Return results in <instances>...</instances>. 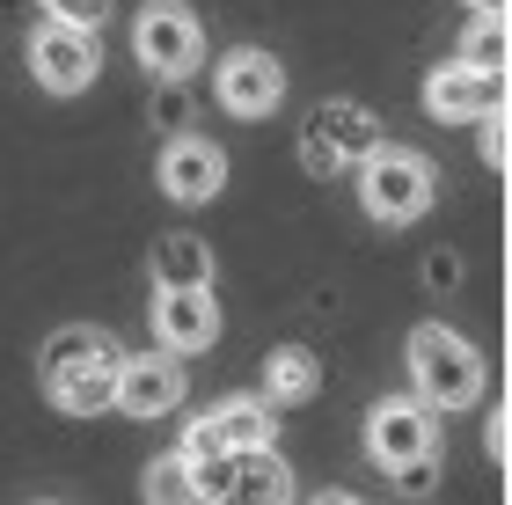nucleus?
I'll return each instance as SVG.
<instances>
[{"mask_svg":"<svg viewBox=\"0 0 512 505\" xmlns=\"http://www.w3.org/2000/svg\"><path fill=\"white\" fill-rule=\"evenodd\" d=\"M403 366H410V396H425L432 410H476L483 403V352L461 330L447 323H417L403 344Z\"/></svg>","mask_w":512,"mask_h":505,"instance_id":"nucleus-1","label":"nucleus"},{"mask_svg":"<svg viewBox=\"0 0 512 505\" xmlns=\"http://www.w3.org/2000/svg\"><path fill=\"white\" fill-rule=\"evenodd\" d=\"M352 183H359V213L374 227H410V220H425L432 198H439V169L417 147H395V140H381L366 154L352 169Z\"/></svg>","mask_w":512,"mask_h":505,"instance_id":"nucleus-2","label":"nucleus"},{"mask_svg":"<svg viewBox=\"0 0 512 505\" xmlns=\"http://www.w3.org/2000/svg\"><path fill=\"white\" fill-rule=\"evenodd\" d=\"M366 454L395 484H425L439 462V410L425 396H381L366 410Z\"/></svg>","mask_w":512,"mask_h":505,"instance_id":"nucleus-3","label":"nucleus"},{"mask_svg":"<svg viewBox=\"0 0 512 505\" xmlns=\"http://www.w3.org/2000/svg\"><path fill=\"white\" fill-rule=\"evenodd\" d=\"M132 59L147 66L154 81H191L205 66V22L183 8V0H147L132 15Z\"/></svg>","mask_w":512,"mask_h":505,"instance_id":"nucleus-4","label":"nucleus"},{"mask_svg":"<svg viewBox=\"0 0 512 505\" xmlns=\"http://www.w3.org/2000/svg\"><path fill=\"white\" fill-rule=\"evenodd\" d=\"M22 59H30V81L44 88V96H88L103 74V44L96 30H66V22H44L22 37Z\"/></svg>","mask_w":512,"mask_h":505,"instance_id":"nucleus-5","label":"nucleus"},{"mask_svg":"<svg viewBox=\"0 0 512 505\" xmlns=\"http://www.w3.org/2000/svg\"><path fill=\"white\" fill-rule=\"evenodd\" d=\"M213 103L227 110V118H271L278 103H286V66H278L264 44H235V52H220L213 59Z\"/></svg>","mask_w":512,"mask_h":505,"instance_id":"nucleus-6","label":"nucleus"},{"mask_svg":"<svg viewBox=\"0 0 512 505\" xmlns=\"http://www.w3.org/2000/svg\"><path fill=\"white\" fill-rule=\"evenodd\" d=\"M154 183H161V198H169V205H213L227 191L220 140H205V132H176V140L161 147V162H154Z\"/></svg>","mask_w":512,"mask_h":505,"instance_id":"nucleus-7","label":"nucleus"},{"mask_svg":"<svg viewBox=\"0 0 512 505\" xmlns=\"http://www.w3.org/2000/svg\"><path fill=\"white\" fill-rule=\"evenodd\" d=\"M183 396H191V374H183V359L176 352H132L118 366V410L139 425H154V418H176Z\"/></svg>","mask_w":512,"mask_h":505,"instance_id":"nucleus-8","label":"nucleus"},{"mask_svg":"<svg viewBox=\"0 0 512 505\" xmlns=\"http://www.w3.org/2000/svg\"><path fill=\"white\" fill-rule=\"evenodd\" d=\"M374 147H381V132H374V118H366L359 103H322L308 140H300V162L315 176H337V169H359Z\"/></svg>","mask_w":512,"mask_h":505,"instance_id":"nucleus-9","label":"nucleus"},{"mask_svg":"<svg viewBox=\"0 0 512 505\" xmlns=\"http://www.w3.org/2000/svg\"><path fill=\"white\" fill-rule=\"evenodd\" d=\"M425 110L439 125H483L505 110V74H469L461 59H447L425 74Z\"/></svg>","mask_w":512,"mask_h":505,"instance_id":"nucleus-10","label":"nucleus"},{"mask_svg":"<svg viewBox=\"0 0 512 505\" xmlns=\"http://www.w3.org/2000/svg\"><path fill=\"white\" fill-rule=\"evenodd\" d=\"M147 323H154L161 352L191 359V352H213V344H220V301H213V286H198V293H154Z\"/></svg>","mask_w":512,"mask_h":505,"instance_id":"nucleus-11","label":"nucleus"},{"mask_svg":"<svg viewBox=\"0 0 512 505\" xmlns=\"http://www.w3.org/2000/svg\"><path fill=\"white\" fill-rule=\"evenodd\" d=\"M118 366L125 359H59V366H44V403L66 410V418H103V410H118Z\"/></svg>","mask_w":512,"mask_h":505,"instance_id":"nucleus-12","label":"nucleus"},{"mask_svg":"<svg viewBox=\"0 0 512 505\" xmlns=\"http://www.w3.org/2000/svg\"><path fill=\"white\" fill-rule=\"evenodd\" d=\"M205 418H213L227 454H271L278 447V403L264 388H256V396H227L220 410H205Z\"/></svg>","mask_w":512,"mask_h":505,"instance_id":"nucleus-13","label":"nucleus"},{"mask_svg":"<svg viewBox=\"0 0 512 505\" xmlns=\"http://www.w3.org/2000/svg\"><path fill=\"white\" fill-rule=\"evenodd\" d=\"M147 271H154V293H198V286H213V249L198 235H161Z\"/></svg>","mask_w":512,"mask_h":505,"instance_id":"nucleus-14","label":"nucleus"},{"mask_svg":"<svg viewBox=\"0 0 512 505\" xmlns=\"http://www.w3.org/2000/svg\"><path fill=\"white\" fill-rule=\"evenodd\" d=\"M220 505H293V469L271 454H235V476H227Z\"/></svg>","mask_w":512,"mask_h":505,"instance_id":"nucleus-15","label":"nucleus"},{"mask_svg":"<svg viewBox=\"0 0 512 505\" xmlns=\"http://www.w3.org/2000/svg\"><path fill=\"white\" fill-rule=\"evenodd\" d=\"M315 388H322V359L308 352V344H278V352L264 359V396H271L278 410L315 403Z\"/></svg>","mask_w":512,"mask_h":505,"instance_id":"nucleus-16","label":"nucleus"},{"mask_svg":"<svg viewBox=\"0 0 512 505\" xmlns=\"http://www.w3.org/2000/svg\"><path fill=\"white\" fill-rule=\"evenodd\" d=\"M461 66H469V74H505L512 66V22L505 15H469V30H461Z\"/></svg>","mask_w":512,"mask_h":505,"instance_id":"nucleus-17","label":"nucleus"},{"mask_svg":"<svg viewBox=\"0 0 512 505\" xmlns=\"http://www.w3.org/2000/svg\"><path fill=\"white\" fill-rule=\"evenodd\" d=\"M139 498H147V505H205V491H198V469L183 462L176 447L147 462V484H139Z\"/></svg>","mask_w":512,"mask_h":505,"instance_id":"nucleus-18","label":"nucleus"},{"mask_svg":"<svg viewBox=\"0 0 512 505\" xmlns=\"http://www.w3.org/2000/svg\"><path fill=\"white\" fill-rule=\"evenodd\" d=\"M118 352L125 344L110 330H96V323H66V330L44 337V366H59V359H118Z\"/></svg>","mask_w":512,"mask_h":505,"instance_id":"nucleus-19","label":"nucleus"},{"mask_svg":"<svg viewBox=\"0 0 512 505\" xmlns=\"http://www.w3.org/2000/svg\"><path fill=\"white\" fill-rule=\"evenodd\" d=\"M44 22H66V30H103L110 22V0H37Z\"/></svg>","mask_w":512,"mask_h":505,"instance_id":"nucleus-20","label":"nucleus"},{"mask_svg":"<svg viewBox=\"0 0 512 505\" xmlns=\"http://www.w3.org/2000/svg\"><path fill=\"white\" fill-rule=\"evenodd\" d=\"M483 162H491V169L512 162V118H505V110H498V118H483Z\"/></svg>","mask_w":512,"mask_h":505,"instance_id":"nucleus-21","label":"nucleus"},{"mask_svg":"<svg viewBox=\"0 0 512 505\" xmlns=\"http://www.w3.org/2000/svg\"><path fill=\"white\" fill-rule=\"evenodd\" d=\"M308 505H366V498H359V491H315Z\"/></svg>","mask_w":512,"mask_h":505,"instance_id":"nucleus-22","label":"nucleus"},{"mask_svg":"<svg viewBox=\"0 0 512 505\" xmlns=\"http://www.w3.org/2000/svg\"><path fill=\"white\" fill-rule=\"evenodd\" d=\"M461 8H469V15H505L512 0H461Z\"/></svg>","mask_w":512,"mask_h":505,"instance_id":"nucleus-23","label":"nucleus"},{"mask_svg":"<svg viewBox=\"0 0 512 505\" xmlns=\"http://www.w3.org/2000/svg\"><path fill=\"white\" fill-rule=\"evenodd\" d=\"M37 505H59V498H37Z\"/></svg>","mask_w":512,"mask_h":505,"instance_id":"nucleus-24","label":"nucleus"}]
</instances>
